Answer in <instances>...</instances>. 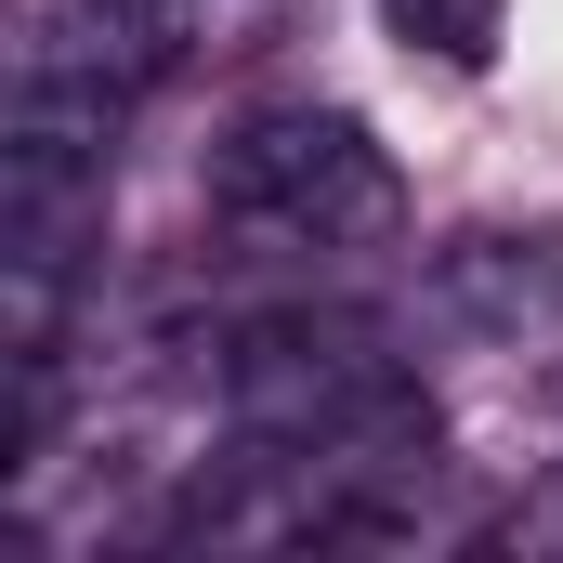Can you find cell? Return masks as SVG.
Segmentation results:
<instances>
[{"instance_id":"cell-1","label":"cell","mask_w":563,"mask_h":563,"mask_svg":"<svg viewBox=\"0 0 563 563\" xmlns=\"http://www.w3.org/2000/svg\"><path fill=\"white\" fill-rule=\"evenodd\" d=\"M407 223V184L367 119L341 106H263L210 157V236L250 263H354Z\"/></svg>"},{"instance_id":"cell-2","label":"cell","mask_w":563,"mask_h":563,"mask_svg":"<svg viewBox=\"0 0 563 563\" xmlns=\"http://www.w3.org/2000/svg\"><path fill=\"white\" fill-rule=\"evenodd\" d=\"M197 394L236 445H341L380 407H407L420 380L367 314H236V328H210Z\"/></svg>"},{"instance_id":"cell-3","label":"cell","mask_w":563,"mask_h":563,"mask_svg":"<svg viewBox=\"0 0 563 563\" xmlns=\"http://www.w3.org/2000/svg\"><path fill=\"white\" fill-rule=\"evenodd\" d=\"M420 301L459 341H525L563 314V236H459V250H432Z\"/></svg>"},{"instance_id":"cell-4","label":"cell","mask_w":563,"mask_h":563,"mask_svg":"<svg viewBox=\"0 0 563 563\" xmlns=\"http://www.w3.org/2000/svg\"><path fill=\"white\" fill-rule=\"evenodd\" d=\"M184 26H197V0H66V40H79L119 92H144V79L184 53Z\"/></svg>"},{"instance_id":"cell-5","label":"cell","mask_w":563,"mask_h":563,"mask_svg":"<svg viewBox=\"0 0 563 563\" xmlns=\"http://www.w3.org/2000/svg\"><path fill=\"white\" fill-rule=\"evenodd\" d=\"M380 26L407 53H432V66H485L498 26H511V0H380Z\"/></svg>"},{"instance_id":"cell-6","label":"cell","mask_w":563,"mask_h":563,"mask_svg":"<svg viewBox=\"0 0 563 563\" xmlns=\"http://www.w3.org/2000/svg\"><path fill=\"white\" fill-rule=\"evenodd\" d=\"M511 538H538V551H563V485L538 498V511H525V525H511Z\"/></svg>"},{"instance_id":"cell-7","label":"cell","mask_w":563,"mask_h":563,"mask_svg":"<svg viewBox=\"0 0 563 563\" xmlns=\"http://www.w3.org/2000/svg\"><path fill=\"white\" fill-rule=\"evenodd\" d=\"M551 394H563V367H551Z\"/></svg>"}]
</instances>
